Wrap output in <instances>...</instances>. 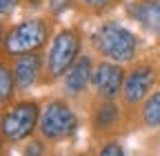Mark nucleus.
Listing matches in <instances>:
<instances>
[{"mask_svg":"<svg viewBox=\"0 0 160 156\" xmlns=\"http://www.w3.org/2000/svg\"><path fill=\"white\" fill-rule=\"evenodd\" d=\"M93 45L96 49L111 58L116 63H127L136 56L138 49V40L131 31H127L125 27H118V25H105L100 27L93 34Z\"/></svg>","mask_w":160,"mask_h":156,"instance_id":"obj_1","label":"nucleus"},{"mask_svg":"<svg viewBox=\"0 0 160 156\" xmlns=\"http://www.w3.org/2000/svg\"><path fill=\"white\" fill-rule=\"evenodd\" d=\"M40 121V112L38 105L33 101H20L18 105H13L11 109H7L0 118V134L5 141H22L27 136H31V132L36 129Z\"/></svg>","mask_w":160,"mask_h":156,"instance_id":"obj_2","label":"nucleus"},{"mask_svg":"<svg viewBox=\"0 0 160 156\" xmlns=\"http://www.w3.org/2000/svg\"><path fill=\"white\" fill-rule=\"evenodd\" d=\"M47 40V25L42 20H25L16 25L5 38V51L9 56H22L38 51Z\"/></svg>","mask_w":160,"mask_h":156,"instance_id":"obj_3","label":"nucleus"},{"mask_svg":"<svg viewBox=\"0 0 160 156\" xmlns=\"http://www.w3.org/2000/svg\"><path fill=\"white\" fill-rule=\"evenodd\" d=\"M76 125H78V121H76L73 112L62 101H51L45 107V112L40 114V121H38L40 134H42L45 138H51V141L71 136Z\"/></svg>","mask_w":160,"mask_h":156,"instance_id":"obj_4","label":"nucleus"},{"mask_svg":"<svg viewBox=\"0 0 160 156\" xmlns=\"http://www.w3.org/2000/svg\"><path fill=\"white\" fill-rule=\"evenodd\" d=\"M78 49H80L78 36H76L71 29L60 31V34L53 38L51 49H49V63H47L49 74H51L53 78L65 76L67 69L78 60Z\"/></svg>","mask_w":160,"mask_h":156,"instance_id":"obj_5","label":"nucleus"},{"mask_svg":"<svg viewBox=\"0 0 160 156\" xmlns=\"http://www.w3.org/2000/svg\"><path fill=\"white\" fill-rule=\"evenodd\" d=\"M156 81V74L149 65H142V67H136L131 74H127L125 83H122V94H125V103L129 105H136L140 103L147 96V91L151 89Z\"/></svg>","mask_w":160,"mask_h":156,"instance_id":"obj_6","label":"nucleus"},{"mask_svg":"<svg viewBox=\"0 0 160 156\" xmlns=\"http://www.w3.org/2000/svg\"><path fill=\"white\" fill-rule=\"evenodd\" d=\"M122 69L113 63H102L93 71V85L96 91L105 98H116L118 91L122 89Z\"/></svg>","mask_w":160,"mask_h":156,"instance_id":"obj_7","label":"nucleus"},{"mask_svg":"<svg viewBox=\"0 0 160 156\" xmlns=\"http://www.w3.org/2000/svg\"><path fill=\"white\" fill-rule=\"evenodd\" d=\"M40 69H42V58H40L36 51L31 54H22L16 58V65H13V76H16V85L18 89H29L36 85Z\"/></svg>","mask_w":160,"mask_h":156,"instance_id":"obj_8","label":"nucleus"},{"mask_svg":"<svg viewBox=\"0 0 160 156\" xmlns=\"http://www.w3.org/2000/svg\"><path fill=\"white\" fill-rule=\"evenodd\" d=\"M89 81H93L91 60L87 56H82V58H78V60L67 69V74H65V87L71 94H80V91L87 89Z\"/></svg>","mask_w":160,"mask_h":156,"instance_id":"obj_9","label":"nucleus"},{"mask_svg":"<svg viewBox=\"0 0 160 156\" xmlns=\"http://www.w3.org/2000/svg\"><path fill=\"white\" fill-rule=\"evenodd\" d=\"M131 13L142 27L160 36V0H140L131 7Z\"/></svg>","mask_w":160,"mask_h":156,"instance_id":"obj_10","label":"nucleus"},{"mask_svg":"<svg viewBox=\"0 0 160 156\" xmlns=\"http://www.w3.org/2000/svg\"><path fill=\"white\" fill-rule=\"evenodd\" d=\"M16 87H18L16 85V76L11 74V69L5 63H0V103L11 101Z\"/></svg>","mask_w":160,"mask_h":156,"instance_id":"obj_11","label":"nucleus"},{"mask_svg":"<svg viewBox=\"0 0 160 156\" xmlns=\"http://www.w3.org/2000/svg\"><path fill=\"white\" fill-rule=\"evenodd\" d=\"M142 116H145V123H147V125L160 127V91H156L151 98L145 103Z\"/></svg>","mask_w":160,"mask_h":156,"instance_id":"obj_12","label":"nucleus"},{"mask_svg":"<svg viewBox=\"0 0 160 156\" xmlns=\"http://www.w3.org/2000/svg\"><path fill=\"white\" fill-rule=\"evenodd\" d=\"M116 121H118V109L111 103V98H107V103H102L96 112V123L100 127H111Z\"/></svg>","mask_w":160,"mask_h":156,"instance_id":"obj_13","label":"nucleus"},{"mask_svg":"<svg viewBox=\"0 0 160 156\" xmlns=\"http://www.w3.org/2000/svg\"><path fill=\"white\" fill-rule=\"evenodd\" d=\"M85 7H89V9H93V11H102V9H107L109 5H113L116 0H80Z\"/></svg>","mask_w":160,"mask_h":156,"instance_id":"obj_14","label":"nucleus"},{"mask_svg":"<svg viewBox=\"0 0 160 156\" xmlns=\"http://www.w3.org/2000/svg\"><path fill=\"white\" fill-rule=\"evenodd\" d=\"M100 156H125V149L118 143H109V145H105L100 149Z\"/></svg>","mask_w":160,"mask_h":156,"instance_id":"obj_15","label":"nucleus"},{"mask_svg":"<svg viewBox=\"0 0 160 156\" xmlns=\"http://www.w3.org/2000/svg\"><path fill=\"white\" fill-rule=\"evenodd\" d=\"M18 5V0H0V16H7L16 9Z\"/></svg>","mask_w":160,"mask_h":156,"instance_id":"obj_16","label":"nucleus"},{"mask_svg":"<svg viewBox=\"0 0 160 156\" xmlns=\"http://www.w3.org/2000/svg\"><path fill=\"white\" fill-rule=\"evenodd\" d=\"M25 154L27 156H42V145H40V143H31Z\"/></svg>","mask_w":160,"mask_h":156,"instance_id":"obj_17","label":"nucleus"},{"mask_svg":"<svg viewBox=\"0 0 160 156\" xmlns=\"http://www.w3.org/2000/svg\"><path fill=\"white\" fill-rule=\"evenodd\" d=\"M0 43H2V25H0Z\"/></svg>","mask_w":160,"mask_h":156,"instance_id":"obj_18","label":"nucleus"}]
</instances>
